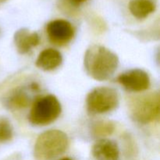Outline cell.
Returning <instances> with one entry per match:
<instances>
[{
    "instance_id": "1",
    "label": "cell",
    "mask_w": 160,
    "mask_h": 160,
    "mask_svg": "<svg viewBox=\"0 0 160 160\" xmlns=\"http://www.w3.org/2000/svg\"><path fill=\"white\" fill-rule=\"evenodd\" d=\"M119 66L117 54L106 47L92 45L86 50L84 67L88 75L96 81L109 79L115 73Z\"/></svg>"
},
{
    "instance_id": "3",
    "label": "cell",
    "mask_w": 160,
    "mask_h": 160,
    "mask_svg": "<svg viewBox=\"0 0 160 160\" xmlns=\"http://www.w3.org/2000/svg\"><path fill=\"white\" fill-rule=\"evenodd\" d=\"M61 105L56 96L48 95L37 98L28 115L29 122L35 126H45L54 122L61 113Z\"/></svg>"
},
{
    "instance_id": "17",
    "label": "cell",
    "mask_w": 160,
    "mask_h": 160,
    "mask_svg": "<svg viewBox=\"0 0 160 160\" xmlns=\"http://www.w3.org/2000/svg\"><path fill=\"white\" fill-rule=\"evenodd\" d=\"M5 1H6V0H0V3L3 2H5Z\"/></svg>"
},
{
    "instance_id": "12",
    "label": "cell",
    "mask_w": 160,
    "mask_h": 160,
    "mask_svg": "<svg viewBox=\"0 0 160 160\" xmlns=\"http://www.w3.org/2000/svg\"><path fill=\"white\" fill-rule=\"evenodd\" d=\"M31 97L23 88L15 89L7 99V105L11 109H22L30 104Z\"/></svg>"
},
{
    "instance_id": "8",
    "label": "cell",
    "mask_w": 160,
    "mask_h": 160,
    "mask_svg": "<svg viewBox=\"0 0 160 160\" xmlns=\"http://www.w3.org/2000/svg\"><path fill=\"white\" fill-rule=\"evenodd\" d=\"M92 154L95 160H120L117 144L107 138H100L94 144Z\"/></svg>"
},
{
    "instance_id": "10",
    "label": "cell",
    "mask_w": 160,
    "mask_h": 160,
    "mask_svg": "<svg viewBox=\"0 0 160 160\" xmlns=\"http://www.w3.org/2000/svg\"><path fill=\"white\" fill-rule=\"evenodd\" d=\"M62 61L61 53L54 48H46L40 52L36 59V67L44 71H50L59 67Z\"/></svg>"
},
{
    "instance_id": "2",
    "label": "cell",
    "mask_w": 160,
    "mask_h": 160,
    "mask_svg": "<svg viewBox=\"0 0 160 160\" xmlns=\"http://www.w3.org/2000/svg\"><path fill=\"white\" fill-rule=\"evenodd\" d=\"M68 136L59 130H48L38 137L34 147L37 160H52L68 149Z\"/></svg>"
},
{
    "instance_id": "16",
    "label": "cell",
    "mask_w": 160,
    "mask_h": 160,
    "mask_svg": "<svg viewBox=\"0 0 160 160\" xmlns=\"http://www.w3.org/2000/svg\"><path fill=\"white\" fill-rule=\"evenodd\" d=\"M59 160H72V159H70V158L65 157V158H62V159H59Z\"/></svg>"
},
{
    "instance_id": "6",
    "label": "cell",
    "mask_w": 160,
    "mask_h": 160,
    "mask_svg": "<svg viewBox=\"0 0 160 160\" xmlns=\"http://www.w3.org/2000/svg\"><path fill=\"white\" fill-rule=\"evenodd\" d=\"M46 32L49 40L57 45H64L73 38L74 29L71 23L66 20L58 19L47 24Z\"/></svg>"
},
{
    "instance_id": "11",
    "label": "cell",
    "mask_w": 160,
    "mask_h": 160,
    "mask_svg": "<svg viewBox=\"0 0 160 160\" xmlns=\"http://www.w3.org/2000/svg\"><path fill=\"white\" fill-rule=\"evenodd\" d=\"M128 8L135 18L142 20L154 12L156 6L153 0H131Z\"/></svg>"
},
{
    "instance_id": "13",
    "label": "cell",
    "mask_w": 160,
    "mask_h": 160,
    "mask_svg": "<svg viewBox=\"0 0 160 160\" xmlns=\"http://www.w3.org/2000/svg\"><path fill=\"white\" fill-rule=\"evenodd\" d=\"M115 127L111 122L101 121L97 122L92 128V132L95 137H106L112 134L114 131Z\"/></svg>"
},
{
    "instance_id": "15",
    "label": "cell",
    "mask_w": 160,
    "mask_h": 160,
    "mask_svg": "<svg viewBox=\"0 0 160 160\" xmlns=\"http://www.w3.org/2000/svg\"><path fill=\"white\" fill-rule=\"evenodd\" d=\"M66 1H67V2L73 7H78L81 4L85 2L87 0H66Z\"/></svg>"
},
{
    "instance_id": "4",
    "label": "cell",
    "mask_w": 160,
    "mask_h": 160,
    "mask_svg": "<svg viewBox=\"0 0 160 160\" xmlns=\"http://www.w3.org/2000/svg\"><path fill=\"white\" fill-rule=\"evenodd\" d=\"M119 105V95L116 89L102 86L91 91L86 98V106L90 113L102 114L114 110Z\"/></svg>"
},
{
    "instance_id": "7",
    "label": "cell",
    "mask_w": 160,
    "mask_h": 160,
    "mask_svg": "<svg viewBox=\"0 0 160 160\" xmlns=\"http://www.w3.org/2000/svg\"><path fill=\"white\" fill-rule=\"evenodd\" d=\"M117 80L127 90L134 92H144L150 86L149 76L141 69H133L121 73Z\"/></svg>"
},
{
    "instance_id": "14",
    "label": "cell",
    "mask_w": 160,
    "mask_h": 160,
    "mask_svg": "<svg viewBox=\"0 0 160 160\" xmlns=\"http://www.w3.org/2000/svg\"><path fill=\"white\" fill-rule=\"evenodd\" d=\"M12 128L6 119L0 120V142H6L12 138Z\"/></svg>"
},
{
    "instance_id": "9",
    "label": "cell",
    "mask_w": 160,
    "mask_h": 160,
    "mask_svg": "<svg viewBox=\"0 0 160 160\" xmlns=\"http://www.w3.org/2000/svg\"><path fill=\"white\" fill-rule=\"evenodd\" d=\"M40 42L38 33L31 32L26 28H22L16 31L14 34V43L17 51L20 54H27L31 48L37 46Z\"/></svg>"
},
{
    "instance_id": "5",
    "label": "cell",
    "mask_w": 160,
    "mask_h": 160,
    "mask_svg": "<svg viewBox=\"0 0 160 160\" xmlns=\"http://www.w3.org/2000/svg\"><path fill=\"white\" fill-rule=\"evenodd\" d=\"M159 111L160 97L157 92L138 97L133 100L131 105L132 117L142 124L154 121L159 117Z\"/></svg>"
}]
</instances>
